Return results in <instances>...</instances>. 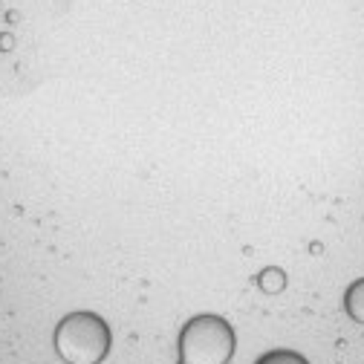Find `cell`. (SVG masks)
<instances>
[{"label":"cell","instance_id":"obj_2","mask_svg":"<svg viewBox=\"0 0 364 364\" xmlns=\"http://www.w3.org/2000/svg\"><path fill=\"white\" fill-rule=\"evenodd\" d=\"M235 353V330L217 315H197L179 336L182 364H229Z\"/></svg>","mask_w":364,"mask_h":364},{"label":"cell","instance_id":"obj_1","mask_svg":"<svg viewBox=\"0 0 364 364\" xmlns=\"http://www.w3.org/2000/svg\"><path fill=\"white\" fill-rule=\"evenodd\" d=\"M55 350L67 364H99L110 353V330L93 312H73L55 330Z\"/></svg>","mask_w":364,"mask_h":364},{"label":"cell","instance_id":"obj_4","mask_svg":"<svg viewBox=\"0 0 364 364\" xmlns=\"http://www.w3.org/2000/svg\"><path fill=\"white\" fill-rule=\"evenodd\" d=\"M347 306L353 312V318H358V321H364V284H355L347 295Z\"/></svg>","mask_w":364,"mask_h":364},{"label":"cell","instance_id":"obj_3","mask_svg":"<svg viewBox=\"0 0 364 364\" xmlns=\"http://www.w3.org/2000/svg\"><path fill=\"white\" fill-rule=\"evenodd\" d=\"M257 364H306L298 353H289V350H275V353H266Z\"/></svg>","mask_w":364,"mask_h":364},{"label":"cell","instance_id":"obj_5","mask_svg":"<svg viewBox=\"0 0 364 364\" xmlns=\"http://www.w3.org/2000/svg\"><path fill=\"white\" fill-rule=\"evenodd\" d=\"M260 287H263L266 292L284 289V272H281V269H266L263 275H260Z\"/></svg>","mask_w":364,"mask_h":364}]
</instances>
